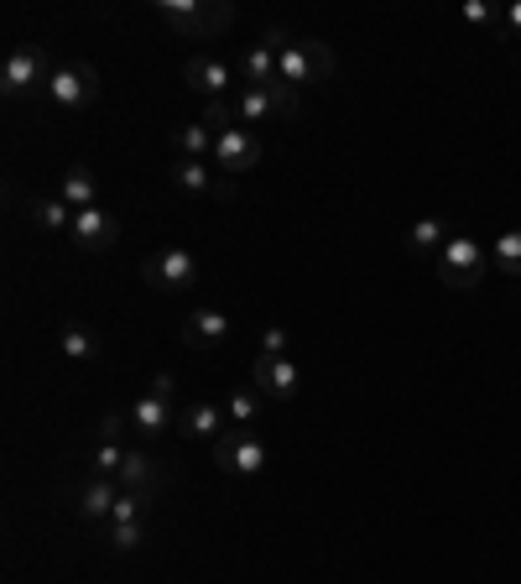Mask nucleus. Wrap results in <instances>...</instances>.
Returning a JSON list of instances; mask_svg holds the SVG:
<instances>
[{"label":"nucleus","instance_id":"423d86ee","mask_svg":"<svg viewBox=\"0 0 521 584\" xmlns=\"http://www.w3.org/2000/svg\"><path fill=\"white\" fill-rule=\"evenodd\" d=\"M42 95L58 104V110H89V104L100 100V68H95V63H84V58L58 63Z\"/></svg>","mask_w":521,"mask_h":584},{"label":"nucleus","instance_id":"ddd939ff","mask_svg":"<svg viewBox=\"0 0 521 584\" xmlns=\"http://www.w3.org/2000/svg\"><path fill=\"white\" fill-rule=\"evenodd\" d=\"M68 235H74L79 251H110L121 241V220L110 209H74V230Z\"/></svg>","mask_w":521,"mask_h":584},{"label":"nucleus","instance_id":"473e14b6","mask_svg":"<svg viewBox=\"0 0 521 584\" xmlns=\"http://www.w3.org/2000/svg\"><path fill=\"white\" fill-rule=\"evenodd\" d=\"M464 21H469V26H490V21H496V11H490L485 0H464Z\"/></svg>","mask_w":521,"mask_h":584},{"label":"nucleus","instance_id":"f257e3e1","mask_svg":"<svg viewBox=\"0 0 521 584\" xmlns=\"http://www.w3.org/2000/svg\"><path fill=\"white\" fill-rule=\"evenodd\" d=\"M214 454V470L220 475H235V481H256L266 460H271V443L260 439V428H224L220 439L209 443Z\"/></svg>","mask_w":521,"mask_h":584},{"label":"nucleus","instance_id":"4468645a","mask_svg":"<svg viewBox=\"0 0 521 584\" xmlns=\"http://www.w3.org/2000/svg\"><path fill=\"white\" fill-rule=\"evenodd\" d=\"M167 178L178 183L182 194H199V199H230V183L214 178V162H193V157H173Z\"/></svg>","mask_w":521,"mask_h":584},{"label":"nucleus","instance_id":"393cba45","mask_svg":"<svg viewBox=\"0 0 521 584\" xmlns=\"http://www.w3.org/2000/svg\"><path fill=\"white\" fill-rule=\"evenodd\" d=\"M224 418H230V428H260L266 397H260L256 386H235V392L224 397Z\"/></svg>","mask_w":521,"mask_h":584},{"label":"nucleus","instance_id":"f8f14e48","mask_svg":"<svg viewBox=\"0 0 521 584\" xmlns=\"http://www.w3.org/2000/svg\"><path fill=\"white\" fill-rule=\"evenodd\" d=\"M230 334H235V323H230L224 308H193V313L182 319V344H188V350H220Z\"/></svg>","mask_w":521,"mask_h":584},{"label":"nucleus","instance_id":"20e7f679","mask_svg":"<svg viewBox=\"0 0 521 584\" xmlns=\"http://www.w3.org/2000/svg\"><path fill=\"white\" fill-rule=\"evenodd\" d=\"M485 262H490V251H485L475 235L454 230V235H448V245L439 251V277L454 287V293H475V287H480V277H485Z\"/></svg>","mask_w":521,"mask_h":584},{"label":"nucleus","instance_id":"2f4dec72","mask_svg":"<svg viewBox=\"0 0 521 584\" xmlns=\"http://www.w3.org/2000/svg\"><path fill=\"white\" fill-rule=\"evenodd\" d=\"M287 350H292V334L281 323H266L260 329V355H287Z\"/></svg>","mask_w":521,"mask_h":584},{"label":"nucleus","instance_id":"6ab92c4d","mask_svg":"<svg viewBox=\"0 0 521 584\" xmlns=\"http://www.w3.org/2000/svg\"><path fill=\"white\" fill-rule=\"evenodd\" d=\"M448 220L443 214H422V220H412L407 224V256H433L439 262V251L448 245Z\"/></svg>","mask_w":521,"mask_h":584},{"label":"nucleus","instance_id":"0eeeda50","mask_svg":"<svg viewBox=\"0 0 521 584\" xmlns=\"http://www.w3.org/2000/svg\"><path fill=\"white\" fill-rule=\"evenodd\" d=\"M53 79V63H47V47L42 42H26L16 47L11 58L0 63V95L5 100H21V95H32V89H47Z\"/></svg>","mask_w":521,"mask_h":584},{"label":"nucleus","instance_id":"72a5a7b5","mask_svg":"<svg viewBox=\"0 0 521 584\" xmlns=\"http://www.w3.org/2000/svg\"><path fill=\"white\" fill-rule=\"evenodd\" d=\"M146 392H152V397H167V403H173V392H178V376H173V371H157Z\"/></svg>","mask_w":521,"mask_h":584},{"label":"nucleus","instance_id":"7ed1b4c3","mask_svg":"<svg viewBox=\"0 0 521 584\" xmlns=\"http://www.w3.org/2000/svg\"><path fill=\"white\" fill-rule=\"evenodd\" d=\"M277 74L287 89H308V84H323L334 79V47L323 37H292L287 47L277 53Z\"/></svg>","mask_w":521,"mask_h":584},{"label":"nucleus","instance_id":"f704fd0d","mask_svg":"<svg viewBox=\"0 0 521 584\" xmlns=\"http://www.w3.org/2000/svg\"><path fill=\"white\" fill-rule=\"evenodd\" d=\"M506 26H511V32H517V42H521V0H511V5H506Z\"/></svg>","mask_w":521,"mask_h":584},{"label":"nucleus","instance_id":"1a4fd4ad","mask_svg":"<svg viewBox=\"0 0 521 584\" xmlns=\"http://www.w3.org/2000/svg\"><path fill=\"white\" fill-rule=\"evenodd\" d=\"M251 386H256L266 403L281 407L302 392V371L292 355H256V361H251Z\"/></svg>","mask_w":521,"mask_h":584},{"label":"nucleus","instance_id":"f3484780","mask_svg":"<svg viewBox=\"0 0 521 584\" xmlns=\"http://www.w3.org/2000/svg\"><path fill=\"white\" fill-rule=\"evenodd\" d=\"M235 74H241V84H251V89H271V84H281L277 74V47H266V42H251L241 58H235Z\"/></svg>","mask_w":521,"mask_h":584},{"label":"nucleus","instance_id":"a211bd4d","mask_svg":"<svg viewBox=\"0 0 521 584\" xmlns=\"http://www.w3.org/2000/svg\"><path fill=\"white\" fill-rule=\"evenodd\" d=\"M224 428H230V418H224V407H214V403H193V407H182V412H178V433H182V439L214 443Z\"/></svg>","mask_w":521,"mask_h":584},{"label":"nucleus","instance_id":"9b49d317","mask_svg":"<svg viewBox=\"0 0 521 584\" xmlns=\"http://www.w3.org/2000/svg\"><path fill=\"white\" fill-rule=\"evenodd\" d=\"M214 167H220V173H230V178H241V173H256V167H260L256 131H245V125H230V131H220V142H214Z\"/></svg>","mask_w":521,"mask_h":584},{"label":"nucleus","instance_id":"4be33fe9","mask_svg":"<svg viewBox=\"0 0 521 584\" xmlns=\"http://www.w3.org/2000/svg\"><path fill=\"white\" fill-rule=\"evenodd\" d=\"M115 481H121V491H162V460H152L146 449H131Z\"/></svg>","mask_w":521,"mask_h":584},{"label":"nucleus","instance_id":"c756f323","mask_svg":"<svg viewBox=\"0 0 521 584\" xmlns=\"http://www.w3.org/2000/svg\"><path fill=\"white\" fill-rule=\"evenodd\" d=\"M125 433H131V412H121V407H115V412H104V418H100L95 443H121Z\"/></svg>","mask_w":521,"mask_h":584},{"label":"nucleus","instance_id":"f03ea898","mask_svg":"<svg viewBox=\"0 0 521 584\" xmlns=\"http://www.w3.org/2000/svg\"><path fill=\"white\" fill-rule=\"evenodd\" d=\"M230 16H235V11H230L224 0H157V21L173 26V32L188 42L220 37L224 26H230Z\"/></svg>","mask_w":521,"mask_h":584},{"label":"nucleus","instance_id":"9d476101","mask_svg":"<svg viewBox=\"0 0 521 584\" xmlns=\"http://www.w3.org/2000/svg\"><path fill=\"white\" fill-rule=\"evenodd\" d=\"M141 277L157 287V293H188V287L199 283V262L188 251H178V245H167V251L141 262Z\"/></svg>","mask_w":521,"mask_h":584},{"label":"nucleus","instance_id":"aec40b11","mask_svg":"<svg viewBox=\"0 0 521 584\" xmlns=\"http://www.w3.org/2000/svg\"><path fill=\"white\" fill-rule=\"evenodd\" d=\"M58 199L68 203V209H100V178H95V167L74 162L58 183Z\"/></svg>","mask_w":521,"mask_h":584},{"label":"nucleus","instance_id":"39448f33","mask_svg":"<svg viewBox=\"0 0 521 584\" xmlns=\"http://www.w3.org/2000/svg\"><path fill=\"white\" fill-rule=\"evenodd\" d=\"M302 95L298 89H287V84H271V89H251V84H241L235 95H230V110H235V125H260L271 121V115H298Z\"/></svg>","mask_w":521,"mask_h":584},{"label":"nucleus","instance_id":"dca6fc26","mask_svg":"<svg viewBox=\"0 0 521 584\" xmlns=\"http://www.w3.org/2000/svg\"><path fill=\"white\" fill-rule=\"evenodd\" d=\"M125 412H131V428H136L141 439H157L167 428H178V407L167 403V397H152V392H141Z\"/></svg>","mask_w":521,"mask_h":584},{"label":"nucleus","instance_id":"412c9836","mask_svg":"<svg viewBox=\"0 0 521 584\" xmlns=\"http://www.w3.org/2000/svg\"><path fill=\"white\" fill-rule=\"evenodd\" d=\"M26 220L37 224L42 235H68L74 230V209L63 199H47V194H32L26 199Z\"/></svg>","mask_w":521,"mask_h":584},{"label":"nucleus","instance_id":"bb28decb","mask_svg":"<svg viewBox=\"0 0 521 584\" xmlns=\"http://www.w3.org/2000/svg\"><path fill=\"white\" fill-rule=\"evenodd\" d=\"M131 449H121V443H95L89 449V475H104V481H115L121 475V464Z\"/></svg>","mask_w":521,"mask_h":584},{"label":"nucleus","instance_id":"5701e85b","mask_svg":"<svg viewBox=\"0 0 521 584\" xmlns=\"http://www.w3.org/2000/svg\"><path fill=\"white\" fill-rule=\"evenodd\" d=\"M167 142H173V152H178V157L214 162V142H220V136H214L203 121H188V125H173V136H167Z\"/></svg>","mask_w":521,"mask_h":584},{"label":"nucleus","instance_id":"b1692460","mask_svg":"<svg viewBox=\"0 0 521 584\" xmlns=\"http://www.w3.org/2000/svg\"><path fill=\"white\" fill-rule=\"evenodd\" d=\"M58 350L68 355V361H84V365H89V361H100V350H104V344H100V334H95L89 323L68 319V323L58 329Z\"/></svg>","mask_w":521,"mask_h":584},{"label":"nucleus","instance_id":"6e6552de","mask_svg":"<svg viewBox=\"0 0 521 584\" xmlns=\"http://www.w3.org/2000/svg\"><path fill=\"white\" fill-rule=\"evenodd\" d=\"M182 79H188V89H193V95H203V100H230V95L241 89L235 63L214 58V53H193V58L182 63Z\"/></svg>","mask_w":521,"mask_h":584},{"label":"nucleus","instance_id":"a878e982","mask_svg":"<svg viewBox=\"0 0 521 584\" xmlns=\"http://www.w3.org/2000/svg\"><path fill=\"white\" fill-rule=\"evenodd\" d=\"M157 506V491H121V502L110 511V522H146Z\"/></svg>","mask_w":521,"mask_h":584},{"label":"nucleus","instance_id":"c85d7f7f","mask_svg":"<svg viewBox=\"0 0 521 584\" xmlns=\"http://www.w3.org/2000/svg\"><path fill=\"white\" fill-rule=\"evenodd\" d=\"M490 262L501 266L506 277H521V230H506L501 241L490 245Z\"/></svg>","mask_w":521,"mask_h":584},{"label":"nucleus","instance_id":"cd10ccee","mask_svg":"<svg viewBox=\"0 0 521 584\" xmlns=\"http://www.w3.org/2000/svg\"><path fill=\"white\" fill-rule=\"evenodd\" d=\"M104 543L115 553H136L146 543V522H104Z\"/></svg>","mask_w":521,"mask_h":584},{"label":"nucleus","instance_id":"2eb2a0df","mask_svg":"<svg viewBox=\"0 0 521 584\" xmlns=\"http://www.w3.org/2000/svg\"><path fill=\"white\" fill-rule=\"evenodd\" d=\"M115 502H121V481H104V475H89L74 491V511H79L84 522H110Z\"/></svg>","mask_w":521,"mask_h":584},{"label":"nucleus","instance_id":"7c9ffc66","mask_svg":"<svg viewBox=\"0 0 521 584\" xmlns=\"http://www.w3.org/2000/svg\"><path fill=\"white\" fill-rule=\"evenodd\" d=\"M199 121L209 125L214 136H220V131H230V125H235V110H230V100H203V115H199Z\"/></svg>","mask_w":521,"mask_h":584}]
</instances>
